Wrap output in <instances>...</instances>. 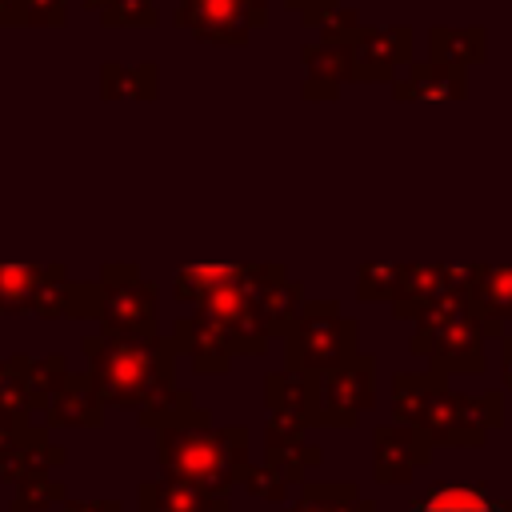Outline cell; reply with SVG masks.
<instances>
[{
	"label": "cell",
	"instance_id": "5b68a950",
	"mask_svg": "<svg viewBox=\"0 0 512 512\" xmlns=\"http://www.w3.org/2000/svg\"><path fill=\"white\" fill-rule=\"evenodd\" d=\"M360 328L336 300H304L296 324L284 336V368L320 376L344 360H352L360 348Z\"/></svg>",
	"mask_w": 512,
	"mask_h": 512
},
{
	"label": "cell",
	"instance_id": "7c38bea8",
	"mask_svg": "<svg viewBox=\"0 0 512 512\" xmlns=\"http://www.w3.org/2000/svg\"><path fill=\"white\" fill-rule=\"evenodd\" d=\"M172 344H176V352H184L192 360L196 372H228L232 356H240L232 332L224 324H216L212 316H204V312H192V316L176 320Z\"/></svg>",
	"mask_w": 512,
	"mask_h": 512
},
{
	"label": "cell",
	"instance_id": "836d02e7",
	"mask_svg": "<svg viewBox=\"0 0 512 512\" xmlns=\"http://www.w3.org/2000/svg\"><path fill=\"white\" fill-rule=\"evenodd\" d=\"M280 4H284V8H292V12H300V8L308 4V0H280Z\"/></svg>",
	"mask_w": 512,
	"mask_h": 512
},
{
	"label": "cell",
	"instance_id": "277c9868",
	"mask_svg": "<svg viewBox=\"0 0 512 512\" xmlns=\"http://www.w3.org/2000/svg\"><path fill=\"white\" fill-rule=\"evenodd\" d=\"M484 340H488V328L472 308V292L448 288L416 316L412 352L424 356L428 368L440 376H472V372H484L488 364Z\"/></svg>",
	"mask_w": 512,
	"mask_h": 512
},
{
	"label": "cell",
	"instance_id": "7a4b0ae2",
	"mask_svg": "<svg viewBox=\"0 0 512 512\" xmlns=\"http://www.w3.org/2000/svg\"><path fill=\"white\" fill-rule=\"evenodd\" d=\"M88 376L104 404L148 408L176 388V344L172 336H88Z\"/></svg>",
	"mask_w": 512,
	"mask_h": 512
},
{
	"label": "cell",
	"instance_id": "484cf974",
	"mask_svg": "<svg viewBox=\"0 0 512 512\" xmlns=\"http://www.w3.org/2000/svg\"><path fill=\"white\" fill-rule=\"evenodd\" d=\"M196 412H200L196 396H192V392H184V388H172L164 400H156V404L140 408V424L160 432V428H176V424H188Z\"/></svg>",
	"mask_w": 512,
	"mask_h": 512
},
{
	"label": "cell",
	"instance_id": "3957f363",
	"mask_svg": "<svg viewBox=\"0 0 512 512\" xmlns=\"http://www.w3.org/2000/svg\"><path fill=\"white\" fill-rule=\"evenodd\" d=\"M156 456L164 476L224 500L232 484H240V472L248 468V428L244 424L212 428V412L200 408L188 424L156 432Z\"/></svg>",
	"mask_w": 512,
	"mask_h": 512
},
{
	"label": "cell",
	"instance_id": "d4e9b609",
	"mask_svg": "<svg viewBox=\"0 0 512 512\" xmlns=\"http://www.w3.org/2000/svg\"><path fill=\"white\" fill-rule=\"evenodd\" d=\"M100 92L108 100H152L156 96V68L152 64H136V68H124V64H104L100 72Z\"/></svg>",
	"mask_w": 512,
	"mask_h": 512
},
{
	"label": "cell",
	"instance_id": "cb8c5ba5",
	"mask_svg": "<svg viewBox=\"0 0 512 512\" xmlns=\"http://www.w3.org/2000/svg\"><path fill=\"white\" fill-rule=\"evenodd\" d=\"M304 28H320V40H340L348 44L360 32V12L344 0H308L300 8Z\"/></svg>",
	"mask_w": 512,
	"mask_h": 512
},
{
	"label": "cell",
	"instance_id": "2e32d148",
	"mask_svg": "<svg viewBox=\"0 0 512 512\" xmlns=\"http://www.w3.org/2000/svg\"><path fill=\"white\" fill-rule=\"evenodd\" d=\"M392 96L396 100H464L468 72L444 68L436 60H420V64H408V72L392 80Z\"/></svg>",
	"mask_w": 512,
	"mask_h": 512
},
{
	"label": "cell",
	"instance_id": "6da1fadb",
	"mask_svg": "<svg viewBox=\"0 0 512 512\" xmlns=\"http://www.w3.org/2000/svg\"><path fill=\"white\" fill-rule=\"evenodd\" d=\"M392 420L420 428L436 448H480L492 428L504 424V396L456 392L440 372H396L392 376Z\"/></svg>",
	"mask_w": 512,
	"mask_h": 512
},
{
	"label": "cell",
	"instance_id": "ac0fdd59",
	"mask_svg": "<svg viewBox=\"0 0 512 512\" xmlns=\"http://www.w3.org/2000/svg\"><path fill=\"white\" fill-rule=\"evenodd\" d=\"M48 416L52 424H80V428H96L100 416H104V400L92 384V376H64L56 384V392L48 396Z\"/></svg>",
	"mask_w": 512,
	"mask_h": 512
},
{
	"label": "cell",
	"instance_id": "4dcf8cb0",
	"mask_svg": "<svg viewBox=\"0 0 512 512\" xmlns=\"http://www.w3.org/2000/svg\"><path fill=\"white\" fill-rule=\"evenodd\" d=\"M68 512H124V508H120L116 500H80V504L72 500Z\"/></svg>",
	"mask_w": 512,
	"mask_h": 512
},
{
	"label": "cell",
	"instance_id": "9c48e42d",
	"mask_svg": "<svg viewBox=\"0 0 512 512\" xmlns=\"http://www.w3.org/2000/svg\"><path fill=\"white\" fill-rule=\"evenodd\" d=\"M412 64V32L404 24L364 28L348 40V80L352 84H392L396 72Z\"/></svg>",
	"mask_w": 512,
	"mask_h": 512
},
{
	"label": "cell",
	"instance_id": "603a6c76",
	"mask_svg": "<svg viewBox=\"0 0 512 512\" xmlns=\"http://www.w3.org/2000/svg\"><path fill=\"white\" fill-rule=\"evenodd\" d=\"M264 408L280 416H296L312 428V380L304 372L280 368L264 376Z\"/></svg>",
	"mask_w": 512,
	"mask_h": 512
},
{
	"label": "cell",
	"instance_id": "e575fe53",
	"mask_svg": "<svg viewBox=\"0 0 512 512\" xmlns=\"http://www.w3.org/2000/svg\"><path fill=\"white\" fill-rule=\"evenodd\" d=\"M500 504H504V512H512V500H500Z\"/></svg>",
	"mask_w": 512,
	"mask_h": 512
},
{
	"label": "cell",
	"instance_id": "8992f818",
	"mask_svg": "<svg viewBox=\"0 0 512 512\" xmlns=\"http://www.w3.org/2000/svg\"><path fill=\"white\" fill-rule=\"evenodd\" d=\"M308 380H312V428H352L376 404V360L368 352H356L352 360Z\"/></svg>",
	"mask_w": 512,
	"mask_h": 512
},
{
	"label": "cell",
	"instance_id": "44dd1931",
	"mask_svg": "<svg viewBox=\"0 0 512 512\" xmlns=\"http://www.w3.org/2000/svg\"><path fill=\"white\" fill-rule=\"evenodd\" d=\"M488 52V36L484 28H432L428 32V60L468 72L472 64H480Z\"/></svg>",
	"mask_w": 512,
	"mask_h": 512
},
{
	"label": "cell",
	"instance_id": "f546056e",
	"mask_svg": "<svg viewBox=\"0 0 512 512\" xmlns=\"http://www.w3.org/2000/svg\"><path fill=\"white\" fill-rule=\"evenodd\" d=\"M64 0H24V24H64Z\"/></svg>",
	"mask_w": 512,
	"mask_h": 512
},
{
	"label": "cell",
	"instance_id": "7402d4cb",
	"mask_svg": "<svg viewBox=\"0 0 512 512\" xmlns=\"http://www.w3.org/2000/svg\"><path fill=\"white\" fill-rule=\"evenodd\" d=\"M288 512H376V504L348 480H304Z\"/></svg>",
	"mask_w": 512,
	"mask_h": 512
},
{
	"label": "cell",
	"instance_id": "4316f807",
	"mask_svg": "<svg viewBox=\"0 0 512 512\" xmlns=\"http://www.w3.org/2000/svg\"><path fill=\"white\" fill-rule=\"evenodd\" d=\"M396 280H400V264L364 260V264L356 268V300H364V304H380V300H392V292H396Z\"/></svg>",
	"mask_w": 512,
	"mask_h": 512
},
{
	"label": "cell",
	"instance_id": "30bf717a",
	"mask_svg": "<svg viewBox=\"0 0 512 512\" xmlns=\"http://www.w3.org/2000/svg\"><path fill=\"white\" fill-rule=\"evenodd\" d=\"M432 440L412 424H380L372 432V476L376 484H408L420 468L432 464Z\"/></svg>",
	"mask_w": 512,
	"mask_h": 512
},
{
	"label": "cell",
	"instance_id": "ba28073f",
	"mask_svg": "<svg viewBox=\"0 0 512 512\" xmlns=\"http://www.w3.org/2000/svg\"><path fill=\"white\" fill-rule=\"evenodd\" d=\"M172 20L196 40L240 48L256 28L268 24V0H180Z\"/></svg>",
	"mask_w": 512,
	"mask_h": 512
},
{
	"label": "cell",
	"instance_id": "d6986e66",
	"mask_svg": "<svg viewBox=\"0 0 512 512\" xmlns=\"http://www.w3.org/2000/svg\"><path fill=\"white\" fill-rule=\"evenodd\" d=\"M408 512H504V504L492 500L488 484L444 480V484H432L424 496H416Z\"/></svg>",
	"mask_w": 512,
	"mask_h": 512
},
{
	"label": "cell",
	"instance_id": "f1b7e54d",
	"mask_svg": "<svg viewBox=\"0 0 512 512\" xmlns=\"http://www.w3.org/2000/svg\"><path fill=\"white\" fill-rule=\"evenodd\" d=\"M240 484H244L252 496H260V500H284V492H288V480H284L272 464H248V468L240 472Z\"/></svg>",
	"mask_w": 512,
	"mask_h": 512
},
{
	"label": "cell",
	"instance_id": "52a82bcc",
	"mask_svg": "<svg viewBox=\"0 0 512 512\" xmlns=\"http://www.w3.org/2000/svg\"><path fill=\"white\" fill-rule=\"evenodd\" d=\"M96 320H100V332L108 336H152L156 332V284H148L136 264H108L100 276Z\"/></svg>",
	"mask_w": 512,
	"mask_h": 512
},
{
	"label": "cell",
	"instance_id": "1f68e13d",
	"mask_svg": "<svg viewBox=\"0 0 512 512\" xmlns=\"http://www.w3.org/2000/svg\"><path fill=\"white\" fill-rule=\"evenodd\" d=\"M0 24H24V0H0Z\"/></svg>",
	"mask_w": 512,
	"mask_h": 512
},
{
	"label": "cell",
	"instance_id": "d6a6232c",
	"mask_svg": "<svg viewBox=\"0 0 512 512\" xmlns=\"http://www.w3.org/2000/svg\"><path fill=\"white\" fill-rule=\"evenodd\" d=\"M500 368H504V388L512 392V336H500Z\"/></svg>",
	"mask_w": 512,
	"mask_h": 512
},
{
	"label": "cell",
	"instance_id": "ffe728a7",
	"mask_svg": "<svg viewBox=\"0 0 512 512\" xmlns=\"http://www.w3.org/2000/svg\"><path fill=\"white\" fill-rule=\"evenodd\" d=\"M300 308H304V288H300L296 280H288V272L276 276L272 284H264L260 296H256V316H260V328L268 332V340H272V336L284 340L288 328L296 324Z\"/></svg>",
	"mask_w": 512,
	"mask_h": 512
},
{
	"label": "cell",
	"instance_id": "9a60e30c",
	"mask_svg": "<svg viewBox=\"0 0 512 512\" xmlns=\"http://www.w3.org/2000/svg\"><path fill=\"white\" fill-rule=\"evenodd\" d=\"M136 512H232L228 496H208L184 480L160 476V480H144L136 488Z\"/></svg>",
	"mask_w": 512,
	"mask_h": 512
},
{
	"label": "cell",
	"instance_id": "4fadbf2b",
	"mask_svg": "<svg viewBox=\"0 0 512 512\" xmlns=\"http://www.w3.org/2000/svg\"><path fill=\"white\" fill-rule=\"evenodd\" d=\"M60 264H0V312H44Z\"/></svg>",
	"mask_w": 512,
	"mask_h": 512
},
{
	"label": "cell",
	"instance_id": "e0dca14e",
	"mask_svg": "<svg viewBox=\"0 0 512 512\" xmlns=\"http://www.w3.org/2000/svg\"><path fill=\"white\" fill-rule=\"evenodd\" d=\"M472 308L488 336H504V320H512V264H476Z\"/></svg>",
	"mask_w": 512,
	"mask_h": 512
},
{
	"label": "cell",
	"instance_id": "8fae6325",
	"mask_svg": "<svg viewBox=\"0 0 512 512\" xmlns=\"http://www.w3.org/2000/svg\"><path fill=\"white\" fill-rule=\"evenodd\" d=\"M324 452L320 444L308 440V424L296 420V416H280V412H268V424H264V464H272L288 484H304V468L308 464H320Z\"/></svg>",
	"mask_w": 512,
	"mask_h": 512
},
{
	"label": "cell",
	"instance_id": "5bb4252c",
	"mask_svg": "<svg viewBox=\"0 0 512 512\" xmlns=\"http://www.w3.org/2000/svg\"><path fill=\"white\" fill-rule=\"evenodd\" d=\"M304 96L308 100H336L348 84V44L340 40H316L304 44Z\"/></svg>",
	"mask_w": 512,
	"mask_h": 512
},
{
	"label": "cell",
	"instance_id": "83f0119b",
	"mask_svg": "<svg viewBox=\"0 0 512 512\" xmlns=\"http://www.w3.org/2000/svg\"><path fill=\"white\" fill-rule=\"evenodd\" d=\"M100 20L108 28H148L156 24V8L152 0H108L100 8Z\"/></svg>",
	"mask_w": 512,
	"mask_h": 512
}]
</instances>
